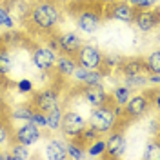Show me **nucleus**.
I'll return each instance as SVG.
<instances>
[{"label": "nucleus", "mask_w": 160, "mask_h": 160, "mask_svg": "<svg viewBox=\"0 0 160 160\" xmlns=\"http://www.w3.org/2000/svg\"><path fill=\"white\" fill-rule=\"evenodd\" d=\"M17 89L20 93H24V95H28V93H33V82L29 78H22L17 82Z\"/></svg>", "instance_id": "7c9ffc66"}, {"label": "nucleus", "mask_w": 160, "mask_h": 160, "mask_svg": "<svg viewBox=\"0 0 160 160\" xmlns=\"http://www.w3.org/2000/svg\"><path fill=\"white\" fill-rule=\"evenodd\" d=\"M117 124H118V117L113 111V98L108 104H102V106L93 108V111H91V115H89V122H88V126L93 128L98 135L113 131L117 128Z\"/></svg>", "instance_id": "7ed1b4c3"}, {"label": "nucleus", "mask_w": 160, "mask_h": 160, "mask_svg": "<svg viewBox=\"0 0 160 160\" xmlns=\"http://www.w3.org/2000/svg\"><path fill=\"white\" fill-rule=\"evenodd\" d=\"M88 126L86 118L77 113V111H64L62 113V122H60V131L66 138H77L80 133L84 131V128Z\"/></svg>", "instance_id": "39448f33"}, {"label": "nucleus", "mask_w": 160, "mask_h": 160, "mask_svg": "<svg viewBox=\"0 0 160 160\" xmlns=\"http://www.w3.org/2000/svg\"><path fill=\"white\" fill-rule=\"evenodd\" d=\"M62 22V11H60L57 0H38L31 2L28 18L24 24L33 29L35 33L42 35H55V29Z\"/></svg>", "instance_id": "f257e3e1"}, {"label": "nucleus", "mask_w": 160, "mask_h": 160, "mask_svg": "<svg viewBox=\"0 0 160 160\" xmlns=\"http://www.w3.org/2000/svg\"><path fill=\"white\" fill-rule=\"evenodd\" d=\"M11 0H0V4H4V6H6V4H9Z\"/></svg>", "instance_id": "c9c22d12"}, {"label": "nucleus", "mask_w": 160, "mask_h": 160, "mask_svg": "<svg viewBox=\"0 0 160 160\" xmlns=\"http://www.w3.org/2000/svg\"><path fill=\"white\" fill-rule=\"evenodd\" d=\"M144 62L149 73H160V51H153Z\"/></svg>", "instance_id": "cd10ccee"}, {"label": "nucleus", "mask_w": 160, "mask_h": 160, "mask_svg": "<svg viewBox=\"0 0 160 160\" xmlns=\"http://www.w3.org/2000/svg\"><path fill=\"white\" fill-rule=\"evenodd\" d=\"M55 38H57L58 53L69 55V57H73L78 51V48L82 46V38H80L78 33H75V31H64L60 35H55Z\"/></svg>", "instance_id": "ddd939ff"}, {"label": "nucleus", "mask_w": 160, "mask_h": 160, "mask_svg": "<svg viewBox=\"0 0 160 160\" xmlns=\"http://www.w3.org/2000/svg\"><path fill=\"white\" fill-rule=\"evenodd\" d=\"M111 135H108L106 138V149H104V157L106 158H122L126 153V138L120 131H109Z\"/></svg>", "instance_id": "f8f14e48"}, {"label": "nucleus", "mask_w": 160, "mask_h": 160, "mask_svg": "<svg viewBox=\"0 0 160 160\" xmlns=\"http://www.w3.org/2000/svg\"><path fill=\"white\" fill-rule=\"evenodd\" d=\"M151 102L149 100V95H146V93H138V95H131L128 102L122 106L124 108V115L128 117V118H138L142 115H146L151 108Z\"/></svg>", "instance_id": "6e6552de"}, {"label": "nucleus", "mask_w": 160, "mask_h": 160, "mask_svg": "<svg viewBox=\"0 0 160 160\" xmlns=\"http://www.w3.org/2000/svg\"><path fill=\"white\" fill-rule=\"evenodd\" d=\"M128 4L135 9H155L158 0H128Z\"/></svg>", "instance_id": "c85d7f7f"}, {"label": "nucleus", "mask_w": 160, "mask_h": 160, "mask_svg": "<svg viewBox=\"0 0 160 160\" xmlns=\"http://www.w3.org/2000/svg\"><path fill=\"white\" fill-rule=\"evenodd\" d=\"M131 95H133V91H131L126 84H122V86H117V88L113 89V97H111V98H113V102H115V104L124 106Z\"/></svg>", "instance_id": "b1692460"}, {"label": "nucleus", "mask_w": 160, "mask_h": 160, "mask_svg": "<svg viewBox=\"0 0 160 160\" xmlns=\"http://www.w3.org/2000/svg\"><path fill=\"white\" fill-rule=\"evenodd\" d=\"M31 108L33 109H38L42 113H49L55 108H58L60 102H58V91L51 89V88H46V89H40L35 91L33 97L29 100Z\"/></svg>", "instance_id": "423d86ee"}, {"label": "nucleus", "mask_w": 160, "mask_h": 160, "mask_svg": "<svg viewBox=\"0 0 160 160\" xmlns=\"http://www.w3.org/2000/svg\"><path fill=\"white\" fill-rule=\"evenodd\" d=\"M75 68H77V62H75L73 57L64 55V53H57V60H55V68L53 69L58 73V77H62V78L73 77Z\"/></svg>", "instance_id": "f3484780"}, {"label": "nucleus", "mask_w": 160, "mask_h": 160, "mask_svg": "<svg viewBox=\"0 0 160 160\" xmlns=\"http://www.w3.org/2000/svg\"><path fill=\"white\" fill-rule=\"evenodd\" d=\"M135 26L138 28V31L142 33H151L158 26V11L155 9H137L135 11Z\"/></svg>", "instance_id": "4468645a"}, {"label": "nucleus", "mask_w": 160, "mask_h": 160, "mask_svg": "<svg viewBox=\"0 0 160 160\" xmlns=\"http://www.w3.org/2000/svg\"><path fill=\"white\" fill-rule=\"evenodd\" d=\"M29 2H38V0H29Z\"/></svg>", "instance_id": "e433bc0d"}, {"label": "nucleus", "mask_w": 160, "mask_h": 160, "mask_svg": "<svg viewBox=\"0 0 160 160\" xmlns=\"http://www.w3.org/2000/svg\"><path fill=\"white\" fill-rule=\"evenodd\" d=\"M77 66L86 69H100L102 68V51L95 48L93 44H84L78 48V51L73 55Z\"/></svg>", "instance_id": "20e7f679"}, {"label": "nucleus", "mask_w": 160, "mask_h": 160, "mask_svg": "<svg viewBox=\"0 0 160 160\" xmlns=\"http://www.w3.org/2000/svg\"><path fill=\"white\" fill-rule=\"evenodd\" d=\"M97 2H100V4H108V2H115V0H97Z\"/></svg>", "instance_id": "f704fd0d"}, {"label": "nucleus", "mask_w": 160, "mask_h": 160, "mask_svg": "<svg viewBox=\"0 0 160 160\" xmlns=\"http://www.w3.org/2000/svg\"><path fill=\"white\" fill-rule=\"evenodd\" d=\"M29 122H33L35 126H38L40 129H42V128H46V124H48V117H46V113H42V111H38V109H33Z\"/></svg>", "instance_id": "c756f323"}, {"label": "nucleus", "mask_w": 160, "mask_h": 160, "mask_svg": "<svg viewBox=\"0 0 160 160\" xmlns=\"http://www.w3.org/2000/svg\"><path fill=\"white\" fill-rule=\"evenodd\" d=\"M104 77H106L104 71L86 69V68H80V66H77L75 73H73V78L77 80V82H80V84H102Z\"/></svg>", "instance_id": "dca6fc26"}, {"label": "nucleus", "mask_w": 160, "mask_h": 160, "mask_svg": "<svg viewBox=\"0 0 160 160\" xmlns=\"http://www.w3.org/2000/svg\"><path fill=\"white\" fill-rule=\"evenodd\" d=\"M120 73L124 77H138V75H149V71L146 68V62L142 58H124L122 64L118 66Z\"/></svg>", "instance_id": "2eb2a0df"}, {"label": "nucleus", "mask_w": 160, "mask_h": 160, "mask_svg": "<svg viewBox=\"0 0 160 160\" xmlns=\"http://www.w3.org/2000/svg\"><path fill=\"white\" fill-rule=\"evenodd\" d=\"M15 28V18L4 4H0V29H13Z\"/></svg>", "instance_id": "bb28decb"}, {"label": "nucleus", "mask_w": 160, "mask_h": 160, "mask_svg": "<svg viewBox=\"0 0 160 160\" xmlns=\"http://www.w3.org/2000/svg\"><path fill=\"white\" fill-rule=\"evenodd\" d=\"M11 140H13V128L6 115H0V149H8Z\"/></svg>", "instance_id": "6ab92c4d"}, {"label": "nucleus", "mask_w": 160, "mask_h": 160, "mask_svg": "<svg viewBox=\"0 0 160 160\" xmlns=\"http://www.w3.org/2000/svg\"><path fill=\"white\" fill-rule=\"evenodd\" d=\"M31 60H33V66L40 69L42 73H49L55 68V60H57V53L51 49L49 46H37L33 49V55H31Z\"/></svg>", "instance_id": "9d476101"}, {"label": "nucleus", "mask_w": 160, "mask_h": 160, "mask_svg": "<svg viewBox=\"0 0 160 160\" xmlns=\"http://www.w3.org/2000/svg\"><path fill=\"white\" fill-rule=\"evenodd\" d=\"M157 157H158V142L155 140L153 144L148 146V149L144 153V158H157Z\"/></svg>", "instance_id": "2f4dec72"}, {"label": "nucleus", "mask_w": 160, "mask_h": 160, "mask_svg": "<svg viewBox=\"0 0 160 160\" xmlns=\"http://www.w3.org/2000/svg\"><path fill=\"white\" fill-rule=\"evenodd\" d=\"M80 95L84 97V100L97 108V106H102V104H108L111 100V97L108 95V91L104 89L102 84H82L80 88Z\"/></svg>", "instance_id": "9b49d317"}, {"label": "nucleus", "mask_w": 160, "mask_h": 160, "mask_svg": "<svg viewBox=\"0 0 160 160\" xmlns=\"http://www.w3.org/2000/svg\"><path fill=\"white\" fill-rule=\"evenodd\" d=\"M0 160H11V153L9 151L0 149Z\"/></svg>", "instance_id": "72a5a7b5"}, {"label": "nucleus", "mask_w": 160, "mask_h": 160, "mask_svg": "<svg viewBox=\"0 0 160 160\" xmlns=\"http://www.w3.org/2000/svg\"><path fill=\"white\" fill-rule=\"evenodd\" d=\"M135 11L137 9L133 6H129L128 2H120V0L104 4V17L106 18L118 20V22H124V24H133Z\"/></svg>", "instance_id": "0eeeda50"}, {"label": "nucleus", "mask_w": 160, "mask_h": 160, "mask_svg": "<svg viewBox=\"0 0 160 160\" xmlns=\"http://www.w3.org/2000/svg\"><path fill=\"white\" fill-rule=\"evenodd\" d=\"M66 155H68V158H75V160L88 158V149L82 144H78L77 140H69L66 144Z\"/></svg>", "instance_id": "412c9836"}, {"label": "nucleus", "mask_w": 160, "mask_h": 160, "mask_svg": "<svg viewBox=\"0 0 160 160\" xmlns=\"http://www.w3.org/2000/svg\"><path fill=\"white\" fill-rule=\"evenodd\" d=\"M13 69V57L9 53V48L0 42V77H8Z\"/></svg>", "instance_id": "aec40b11"}, {"label": "nucleus", "mask_w": 160, "mask_h": 160, "mask_svg": "<svg viewBox=\"0 0 160 160\" xmlns=\"http://www.w3.org/2000/svg\"><path fill=\"white\" fill-rule=\"evenodd\" d=\"M6 97H4V89L0 88V115H4L6 113Z\"/></svg>", "instance_id": "473e14b6"}, {"label": "nucleus", "mask_w": 160, "mask_h": 160, "mask_svg": "<svg viewBox=\"0 0 160 160\" xmlns=\"http://www.w3.org/2000/svg\"><path fill=\"white\" fill-rule=\"evenodd\" d=\"M40 138H42V129H40L38 126H35L33 122L26 120L22 126L13 129V140L11 142H20L24 146H33Z\"/></svg>", "instance_id": "1a4fd4ad"}, {"label": "nucleus", "mask_w": 160, "mask_h": 160, "mask_svg": "<svg viewBox=\"0 0 160 160\" xmlns=\"http://www.w3.org/2000/svg\"><path fill=\"white\" fill-rule=\"evenodd\" d=\"M62 113H64L62 106L55 108V109L49 111V113H46V117H48V124H46V128H48L49 131H58V129H60V122H62Z\"/></svg>", "instance_id": "5701e85b"}, {"label": "nucleus", "mask_w": 160, "mask_h": 160, "mask_svg": "<svg viewBox=\"0 0 160 160\" xmlns=\"http://www.w3.org/2000/svg\"><path fill=\"white\" fill-rule=\"evenodd\" d=\"M88 149V157H104V149H106V140L104 138H97L93 140L89 146L86 148Z\"/></svg>", "instance_id": "a878e982"}, {"label": "nucleus", "mask_w": 160, "mask_h": 160, "mask_svg": "<svg viewBox=\"0 0 160 160\" xmlns=\"http://www.w3.org/2000/svg\"><path fill=\"white\" fill-rule=\"evenodd\" d=\"M75 6H78V9L73 11L77 28L86 35H93L102 24L104 4H100L97 0H75Z\"/></svg>", "instance_id": "f03ea898"}, {"label": "nucleus", "mask_w": 160, "mask_h": 160, "mask_svg": "<svg viewBox=\"0 0 160 160\" xmlns=\"http://www.w3.org/2000/svg\"><path fill=\"white\" fill-rule=\"evenodd\" d=\"M46 158L49 160H64L68 158L66 155V142L58 137L49 138V142L46 144Z\"/></svg>", "instance_id": "a211bd4d"}, {"label": "nucleus", "mask_w": 160, "mask_h": 160, "mask_svg": "<svg viewBox=\"0 0 160 160\" xmlns=\"http://www.w3.org/2000/svg\"><path fill=\"white\" fill-rule=\"evenodd\" d=\"M31 113H33V108H31V104H29V102H26V104L18 106L17 109H15L13 113H11V118L26 122V120H29V118H31Z\"/></svg>", "instance_id": "393cba45"}, {"label": "nucleus", "mask_w": 160, "mask_h": 160, "mask_svg": "<svg viewBox=\"0 0 160 160\" xmlns=\"http://www.w3.org/2000/svg\"><path fill=\"white\" fill-rule=\"evenodd\" d=\"M8 149H9V153H11V160H28V158H31L29 146H24V144H20V142H11Z\"/></svg>", "instance_id": "4be33fe9"}]
</instances>
